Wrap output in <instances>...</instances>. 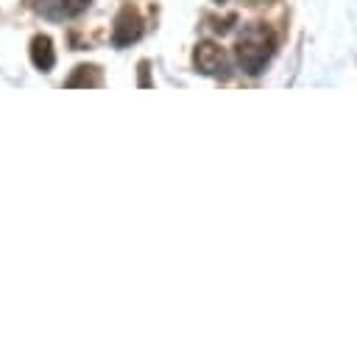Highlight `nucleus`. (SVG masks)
Returning a JSON list of instances; mask_svg holds the SVG:
<instances>
[{"label": "nucleus", "instance_id": "1", "mask_svg": "<svg viewBox=\"0 0 357 354\" xmlns=\"http://www.w3.org/2000/svg\"><path fill=\"white\" fill-rule=\"evenodd\" d=\"M273 33L268 25L262 22H251L240 31L237 42H234V56L243 72L248 75H259L268 64V59L273 56Z\"/></svg>", "mask_w": 357, "mask_h": 354}, {"label": "nucleus", "instance_id": "2", "mask_svg": "<svg viewBox=\"0 0 357 354\" xmlns=\"http://www.w3.org/2000/svg\"><path fill=\"white\" fill-rule=\"evenodd\" d=\"M142 36V17L137 8L131 6H123L114 17V25H112V45L114 47H128L131 42H137Z\"/></svg>", "mask_w": 357, "mask_h": 354}, {"label": "nucleus", "instance_id": "3", "mask_svg": "<svg viewBox=\"0 0 357 354\" xmlns=\"http://www.w3.org/2000/svg\"><path fill=\"white\" fill-rule=\"evenodd\" d=\"M192 64L201 75H226V53L215 42H198L192 50Z\"/></svg>", "mask_w": 357, "mask_h": 354}, {"label": "nucleus", "instance_id": "4", "mask_svg": "<svg viewBox=\"0 0 357 354\" xmlns=\"http://www.w3.org/2000/svg\"><path fill=\"white\" fill-rule=\"evenodd\" d=\"M31 61L39 72H50L53 64H56V50H53V42L47 33H36L31 39Z\"/></svg>", "mask_w": 357, "mask_h": 354}, {"label": "nucleus", "instance_id": "5", "mask_svg": "<svg viewBox=\"0 0 357 354\" xmlns=\"http://www.w3.org/2000/svg\"><path fill=\"white\" fill-rule=\"evenodd\" d=\"M100 84H103V75L95 64H78L64 81V86H100Z\"/></svg>", "mask_w": 357, "mask_h": 354}, {"label": "nucleus", "instance_id": "6", "mask_svg": "<svg viewBox=\"0 0 357 354\" xmlns=\"http://www.w3.org/2000/svg\"><path fill=\"white\" fill-rule=\"evenodd\" d=\"M92 6V0H59V11L64 17H78Z\"/></svg>", "mask_w": 357, "mask_h": 354}, {"label": "nucleus", "instance_id": "7", "mask_svg": "<svg viewBox=\"0 0 357 354\" xmlns=\"http://www.w3.org/2000/svg\"><path fill=\"white\" fill-rule=\"evenodd\" d=\"M139 86H151V78H148V61H139Z\"/></svg>", "mask_w": 357, "mask_h": 354}, {"label": "nucleus", "instance_id": "8", "mask_svg": "<svg viewBox=\"0 0 357 354\" xmlns=\"http://www.w3.org/2000/svg\"><path fill=\"white\" fill-rule=\"evenodd\" d=\"M215 3H226V0H215Z\"/></svg>", "mask_w": 357, "mask_h": 354}]
</instances>
